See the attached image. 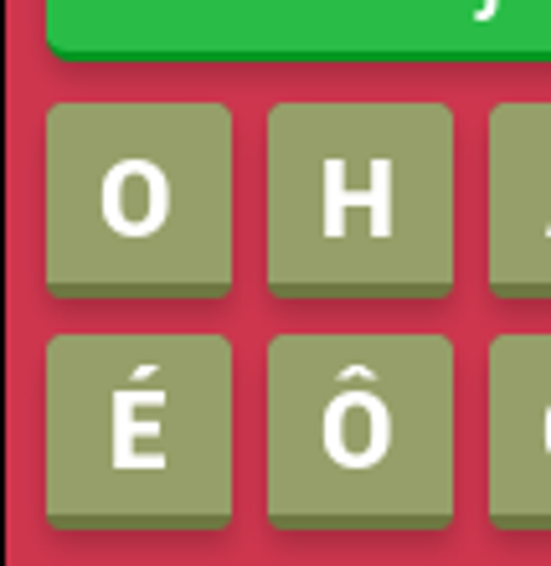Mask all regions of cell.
Instances as JSON below:
<instances>
[{
    "mask_svg": "<svg viewBox=\"0 0 551 566\" xmlns=\"http://www.w3.org/2000/svg\"><path fill=\"white\" fill-rule=\"evenodd\" d=\"M485 521L500 536H551V329L485 345Z\"/></svg>",
    "mask_w": 551,
    "mask_h": 566,
    "instance_id": "cell-6",
    "label": "cell"
},
{
    "mask_svg": "<svg viewBox=\"0 0 551 566\" xmlns=\"http://www.w3.org/2000/svg\"><path fill=\"white\" fill-rule=\"evenodd\" d=\"M485 289L551 310V98L485 114Z\"/></svg>",
    "mask_w": 551,
    "mask_h": 566,
    "instance_id": "cell-7",
    "label": "cell"
},
{
    "mask_svg": "<svg viewBox=\"0 0 551 566\" xmlns=\"http://www.w3.org/2000/svg\"><path fill=\"white\" fill-rule=\"evenodd\" d=\"M42 283L83 310L222 304L238 119L217 98H67L42 124Z\"/></svg>",
    "mask_w": 551,
    "mask_h": 566,
    "instance_id": "cell-2",
    "label": "cell"
},
{
    "mask_svg": "<svg viewBox=\"0 0 551 566\" xmlns=\"http://www.w3.org/2000/svg\"><path fill=\"white\" fill-rule=\"evenodd\" d=\"M459 119L433 98H283L263 124V289L407 310L459 289Z\"/></svg>",
    "mask_w": 551,
    "mask_h": 566,
    "instance_id": "cell-1",
    "label": "cell"
},
{
    "mask_svg": "<svg viewBox=\"0 0 551 566\" xmlns=\"http://www.w3.org/2000/svg\"><path fill=\"white\" fill-rule=\"evenodd\" d=\"M58 536H217L238 515V356L217 329H67L42 356Z\"/></svg>",
    "mask_w": 551,
    "mask_h": 566,
    "instance_id": "cell-4",
    "label": "cell"
},
{
    "mask_svg": "<svg viewBox=\"0 0 551 566\" xmlns=\"http://www.w3.org/2000/svg\"><path fill=\"white\" fill-rule=\"evenodd\" d=\"M93 67H551V0H42Z\"/></svg>",
    "mask_w": 551,
    "mask_h": 566,
    "instance_id": "cell-5",
    "label": "cell"
},
{
    "mask_svg": "<svg viewBox=\"0 0 551 566\" xmlns=\"http://www.w3.org/2000/svg\"><path fill=\"white\" fill-rule=\"evenodd\" d=\"M279 536H438L459 521V345L438 329H283L263 356Z\"/></svg>",
    "mask_w": 551,
    "mask_h": 566,
    "instance_id": "cell-3",
    "label": "cell"
}]
</instances>
